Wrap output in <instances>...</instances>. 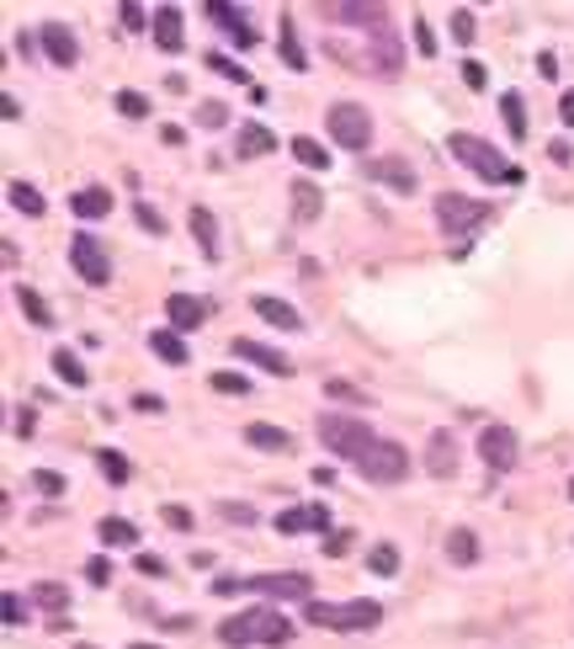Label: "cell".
<instances>
[{"label":"cell","mask_w":574,"mask_h":649,"mask_svg":"<svg viewBox=\"0 0 574 649\" xmlns=\"http://www.w3.org/2000/svg\"><path fill=\"white\" fill-rule=\"evenodd\" d=\"M293 623L282 618L277 607H245L235 618L218 623V645L224 649H250V645H288Z\"/></svg>","instance_id":"1"},{"label":"cell","mask_w":574,"mask_h":649,"mask_svg":"<svg viewBox=\"0 0 574 649\" xmlns=\"http://www.w3.org/2000/svg\"><path fill=\"white\" fill-rule=\"evenodd\" d=\"M447 150H453L457 165H468V171H474V176H484V182L516 186L521 176H527L521 165H511V160L500 155L495 144H484V139H474V133H453V139H447Z\"/></svg>","instance_id":"2"},{"label":"cell","mask_w":574,"mask_h":649,"mask_svg":"<svg viewBox=\"0 0 574 649\" xmlns=\"http://www.w3.org/2000/svg\"><path fill=\"white\" fill-rule=\"evenodd\" d=\"M303 618L314 628H335V634H367V628L383 623V607L367 602V596H357V602H308Z\"/></svg>","instance_id":"3"},{"label":"cell","mask_w":574,"mask_h":649,"mask_svg":"<svg viewBox=\"0 0 574 649\" xmlns=\"http://www.w3.org/2000/svg\"><path fill=\"white\" fill-rule=\"evenodd\" d=\"M240 591H256L267 602H288V596H308V575L282 570V575H256V581H240V575H218L213 581V596H240Z\"/></svg>","instance_id":"4"},{"label":"cell","mask_w":574,"mask_h":649,"mask_svg":"<svg viewBox=\"0 0 574 649\" xmlns=\"http://www.w3.org/2000/svg\"><path fill=\"white\" fill-rule=\"evenodd\" d=\"M320 442H325L331 453H340V458H351V464H357L367 447L378 442V432L367 426L362 415H325V421H320Z\"/></svg>","instance_id":"5"},{"label":"cell","mask_w":574,"mask_h":649,"mask_svg":"<svg viewBox=\"0 0 574 649\" xmlns=\"http://www.w3.org/2000/svg\"><path fill=\"white\" fill-rule=\"evenodd\" d=\"M489 218H495V208L479 203V197H463V192H442V197H436V224H442L447 235H474Z\"/></svg>","instance_id":"6"},{"label":"cell","mask_w":574,"mask_h":649,"mask_svg":"<svg viewBox=\"0 0 574 649\" xmlns=\"http://www.w3.org/2000/svg\"><path fill=\"white\" fill-rule=\"evenodd\" d=\"M357 474H362L367 485H399V479L410 474V453H404L399 442H383V436H378L362 458H357Z\"/></svg>","instance_id":"7"},{"label":"cell","mask_w":574,"mask_h":649,"mask_svg":"<svg viewBox=\"0 0 574 649\" xmlns=\"http://www.w3.org/2000/svg\"><path fill=\"white\" fill-rule=\"evenodd\" d=\"M325 128H331V139L340 150H367L372 144V118H367V107H357V101H335L331 112H325Z\"/></svg>","instance_id":"8"},{"label":"cell","mask_w":574,"mask_h":649,"mask_svg":"<svg viewBox=\"0 0 574 649\" xmlns=\"http://www.w3.org/2000/svg\"><path fill=\"white\" fill-rule=\"evenodd\" d=\"M69 267L91 282V288H107V282H112V261H107V250L96 246L91 235H75V240H69Z\"/></svg>","instance_id":"9"},{"label":"cell","mask_w":574,"mask_h":649,"mask_svg":"<svg viewBox=\"0 0 574 649\" xmlns=\"http://www.w3.org/2000/svg\"><path fill=\"white\" fill-rule=\"evenodd\" d=\"M399 64H404V43H399V32L393 28H378L367 37V69H378L383 80L399 75Z\"/></svg>","instance_id":"10"},{"label":"cell","mask_w":574,"mask_h":649,"mask_svg":"<svg viewBox=\"0 0 574 649\" xmlns=\"http://www.w3.org/2000/svg\"><path fill=\"white\" fill-rule=\"evenodd\" d=\"M479 453H484V464L495 468V474H511V468H516V432H511V426H500V421H495V426H484V432H479Z\"/></svg>","instance_id":"11"},{"label":"cell","mask_w":574,"mask_h":649,"mask_svg":"<svg viewBox=\"0 0 574 649\" xmlns=\"http://www.w3.org/2000/svg\"><path fill=\"white\" fill-rule=\"evenodd\" d=\"M277 532L293 538V532H331V506H288L277 511Z\"/></svg>","instance_id":"12"},{"label":"cell","mask_w":574,"mask_h":649,"mask_svg":"<svg viewBox=\"0 0 574 649\" xmlns=\"http://www.w3.org/2000/svg\"><path fill=\"white\" fill-rule=\"evenodd\" d=\"M208 22H218V28L229 32V43L235 48H256L261 37H256V28H250V17L245 11H235V6H224V0H213L208 6Z\"/></svg>","instance_id":"13"},{"label":"cell","mask_w":574,"mask_h":649,"mask_svg":"<svg viewBox=\"0 0 574 649\" xmlns=\"http://www.w3.org/2000/svg\"><path fill=\"white\" fill-rule=\"evenodd\" d=\"M150 32H154V48H160V54H182V48H186L182 6H160V11H154V22H150Z\"/></svg>","instance_id":"14"},{"label":"cell","mask_w":574,"mask_h":649,"mask_svg":"<svg viewBox=\"0 0 574 649\" xmlns=\"http://www.w3.org/2000/svg\"><path fill=\"white\" fill-rule=\"evenodd\" d=\"M37 43H43V54L59 64V69H69V64L80 60V43H75V32L64 28V22H48V28L37 32Z\"/></svg>","instance_id":"15"},{"label":"cell","mask_w":574,"mask_h":649,"mask_svg":"<svg viewBox=\"0 0 574 649\" xmlns=\"http://www.w3.org/2000/svg\"><path fill=\"white\" fill-rule=\"evenodd\" d=\"M229 351H235V357H245V363H256V368L277 372V378H288V372H293V363H288L282 351H272V346H261V340L235 336V340H229Z\"/></svg>","instance_id":"16"},{"label":"cell","mask_w":574,"mask_h":649,"mask_svg":"<svg viewBox=\"0 0 574 649\" xmlns=\"http://www.w3.org/2000/svg\"><path fill=\"white\" fill-rule=\"evenodd\" d=\"M250 310L261 314L267 325H277V331H299V325H303V314L293 310L288 299H272V293H256V299H250Z\"/></svg>","instance_id":"17"},{"label":"cell","mask_w":574,"mask_h":649,"mask_svg":"<svg viewBox=\"0 0 574 649\" xmlns=\"http://www.w3.org/2000/svg\"><path fill=\"white\" fill-rule=\"evenodd\" d=\"M425 468L436 474V479H447L457 468V442H453V432L442 426V432H431V442H425Z\"/></svg>","instance_id":"18"},{"label":"cell","mask_w":574,"mask_h":649,"mask_svg":"<svg viewBox=\"0 0 574 649\" xmlns=\"http://www.w3.org/2000/svg\"><path fill=\"white\" fill-rule=\"evenodd\" d=\"M367 176H372V182H383V186H393V192H404V197L415 192V171H410L404 160H393V155L372 160V165H367Z\"/></svg>","instance_id":"19"},{"label":"cell","mask_w":574,"mask_h":649,"mask_svg":"<svg viewBox=\"0 0 574 649\" xmlns=\"http://www.w3.org/2000/svg\"><path fill=\"white\" fill-rule=\"evenodd\" d=\"M277 150V133L267 123H240V139H235V155L240 160H261Z\"/></svg>","instance_id":"20"},{"label":"cell","mask_w":574,"mask_h":649,"mask_svg":"<svg viewBox=\"0 0 574 649\" xmlns=\"http://www.w3.org/2000/svg\"><path fill=\"white\" fill-rule=\"evenodd\" d=\"M331 22H357V28H389V6H325Z\"/></svg>","instance_id":"21"},{"label":"cell","mask_w":574,"mask_h":649,"mask_svg":"<svg viewBox=\"0 0 574 649\" xmlns=\"http://www.w3.org/2000/svg\"><path fill=\"white\" fill-rule=\"evenodd\" d=\"M165 314H171V331H197L208 310H203L192 293H171V299H165Z\"/></svg>","instance_id":"22"},{"label":"cell","mask_w":574,"mask_h":649,"mask_svg":"<svg viewBox=\"0 0 574 649\" xmlns=\"http://www.w3.org/2000/svg\"><path fill=\"white\" fill-rule=\"evenodd\" d=\"M245 442H250V447H267V453H288V447H293V432H282L272 421H256V426H245Z\"/></svg>","instance_id":"23"},{"label":"cell","mask_w":574,"mask_h":649,"mask_svg":"<svg viewBox=\"0 0 574 649\" xmlns=\"http://www.w3.org/2000/svg\"><path fill=\"white\" fill-rule=\"evenodd\" d=\"M288 150H293V160H299L303 171H331V150H325L320 139H308V133H299Z\"/></svg>","instance_id":"24"},{"label":"cell","mask_w":574,"mask_h":649,"mask_svg":"<svg viewBox=\"0 0 574 649\" xmlns=\"http://www.w3.org/2000/svg\"><path fill=\"white\" fill-rule=\"evenodd\" d=\"M150 351L160 357V363L182 368V363H186V340H182V331H171V325H165V331H154V336H150Z\"/></svg>","instance_id":"25"},{"label":"cell","mask_w":574,"mask_h":649,"mask_svg":"<svg viewBox=\"0 0 574 649\" xmlns=\"http://www.w3.org/2000/svg\"><path fill=\"white\" fill-rule=\"evenodd\" d=\"M69 208L80 218H101V214H112V192H107V186H86V192L69 197Z\"/></svg>","instance_id":"26"},{"label":"cell","mask_w":574,"mask_h":649,"mask_svg":"<svg viewBox=\"0 0 574 649\" xmlns=\"http://www.w3.org/2000/svg\"><path fill=\"white\" fill-rule=\"evenodd\" d=\"M96 532H101V543H107V549H112V543H118V549H133V543H139V527L122 522V517H101V527H96Z\"/></svg>","instance_id":"27"},{"label":"cell","mask_w":574,"mask_h":649,"mask_svg":"<svg viewBox=\"0 0 574 649\" xmlns=\"http://www.w3.org/2000/svg\"><path fill=\"white\" fill-rule=\"evenodd\" d=\"M6 197H11V208H17V214H28V218L43 214V192H37V186H28V182H11V186H6Z\"/></svg>","instance_id":"28"},{"label":"cell","mask_w":574,"mask_h":649,"mask_svg":"<svg viewBox=\"0 0 574 649\" xmlns=\"http://www.w3.org/2000/svg\"><path fill=\"white\" fill-rule=\"evenodd\" d=\"M32 602H37L43 613H54V618H59L64 607H69V591H64L59 581H37V586H32Z\"/></svg>","instance_id":"29"},{"label":"cell","mask_w":574,"mask_h":649,"mask_svg":"<svg viewBox=\"0 0 574 649\" xmlns=\"http://www.w3.org/2000/svg\"><path fill=\"white\" fill-rule=\"evenodd\" d=\"M54 372H59L69 389H86V383H91V378H86V368H80V357H75L69 346H59V351H54Z\"/></svg>","instance_id":"30"},{"label":"cell","mask_w":574,"mask_h":649,"mask_svg":"<svg viewBox=\"0 0 574 649\" xmlns=\"http://www.w3.org/2000/svg\"><path fill=\"white\" fill-rule=\"evenodd\" d=\"M447 554H453V564H474V559H479V538H474L468 527H453V532H447Z\"/></svg>","instance_id":"31"},{"label":"cell","mask_w":574,"mask_h":649,"mask_svg":"<svg viewBox=\"0 0 574 649\" xmlns=\"http://www.w3.org/2000/svg\"><path fill=\"white\" fill-rule=\"evenodd\" d=\"M186 224H192L197 246L208 250V256H218V224H213V214H208V208H192V218H186Z\"/></svg>","instance_id":"32"},{"label":"cell","mask_w":574,"mask_h":649,"mask_svg":"<svg viewBox=\"0 0 574 649\" xmlns=\"http://www.w3.org/2000/svg\"><path fill=\"white\" fill-rule=\"evenodd\" d=\"M500 112H506V128H511V139L521 144V139H527V107H521V96L506 91V96H500Z\"/></svg>","instance_id":"33"},{"label":"cell","mask_w":574,"mask_h":649,"mask_svg":"<svg viewBox=\"0 0 574 649\" xmlns=\"http://www.w3.org/2000/svg\"><path fill=\"white\" fill-rule=\"evenodd\" d=\"M293 203H299V218H303V224H314V218H320V208H325V197H320V192H314L308 182H293Z\"/></svg>","instance_id":"34"},{"label":"cell","mask_w":574,"mask_h":649,"mask_svg":"<svg viewBox=\"0 0 574 649\" xmlns=\"http://www.w3.org/2000/svg\"><path fill=\"white\" fill-rule=\"evenodd\" d=\"M277 54H282V64L288 69H308V54L299 48V37H293V28L282 22V43H277Z\"/></svg>","instance_id":"35"},{"label":"cell","mask_w":574,"mask_h":649,"mask_svg":"<svg viewBox=\"0 0 574 649\" xmlns=\"http://www.w3.org/2000/svg\"><path fill=\"white\" fill-rule=\"evenodd\" d=\"M17 304H22V314H28L32 325H54V314H48V304L32 293V288H17Z\"/></svg>","instance_id":"36"},{"label":"cell","mask_w":574,"mask_h":649,"mask_svg":"<svg viewBox=\"0 0 574 649\" xmlns=\"http://www.w3.org/2000/svg\"><path fill=\"white\" fill-rule=\"evenodd\" d=\"M367 570H372V575H393V570H399V549H393V543H372Z\"/></svg>","instance_id":"37"},{"label":"cell","mask_w":574,"mask_h":649,"mask_svg":"<svg viewBox=\"0 0 574 649\" xmlns=\"http://www.w3.org/2000/svg\"><path fill=\"white\" fill-rule=\"evenodd\" d=\"M96 464H101V474H107L112 485H128V474H133V468H128V458H122V453H112V447H107V453H96Z\"/></svg>","instance_id":"38"},{"label":"cell","mask_w":574,"mask_h":649,"mask_svg":"<svg viewBox=\"0 0 574 649\" xmlns=\"http://www.w3.org/2000/svg\"><path fill=\"white\" fill-rule=\"evenodd\" d=\"M208 378H213V389H218V394H250V378H245V372L218 368V372H208Z\"/></svg>","instance_id":"39"},{"label":"cell","mask_w":574,"mask_h":649,"mask_svg":"<svg viewBox=\"0 0 574 649\" xmlns=\"http://www.w3.org/2000/svg\"><path fill=\"white\" fill-rule=\"evenodd\" d=\"M453 43H463V48L474 43V6H457L453 11Z\"/></svg>","instance_id":"40"},{"label":"cell","mask_w":574,"mask_h":649,"mask_svg":"<svg viewBox=\"0 0 574 649\" xmlns=\"http://www.w3.org/2000/svg\"><path fill=\"white\" fill-rule=\"evenodd\" d=\"M118 112H122V118H133V123H139V118H150V101H144L139 91H118Z\"/></svg>","instance_id":"41"},{"label":"cell","mask_w":574,"mask_h":649,"mask_svg":"<svg viewBox=\"0 0 574 649\" xmlns=\"http://www.w3.org/2000/svg\"><path fill=\"white\" fill-rule=\"evenodd\" d=\"M197 123H203V128H224V123H229V107H224V101H203V107H197Z\"/></svg>","instance_id":"42"},{"label":"cell","mask_w":574,"mask_h":649,"mask_svg":"<svg viewBox=\"0 0 574 649\" xmlns=\"http://www.w3.org/2000/svg\"><path fill=\"white\" fill-rule=\"evenodd\" d=\"M133 218H139V229H150V235H165V218L154 214L150 203H133Z\"/></svg>","instance_id":"43"},{"label":"cell","mask_w":574,"mask_h":649,"mask_svg":"<svg viewBox=\"0 0 574 649\" xmlns=\"http://www.w3.org/2000/svg\"><path fill=\"white\" fill-rule=\"evenodd\" d=\"M208 69H218V75H229V80H250V75H245L240 64H235V60H224V54H208Z\"/></svg>","instance_id":"44"},{"label":"cell","mask_w":574,"mask_h":649,"mask_svg":"<svg viewBox=\"0 0 574 649\" xmlns=\"http://www.w3.org/2000/svg\"><path fill=\"white\" fill-rule=\"evenodd\" d=\"M160 517H165V527H176V532L192 527V511H186V506H160Z\"/></svg>","instance_id":"45"},{"label":"cell","mask_w":574,"mask_h":649,"mask_svg":"<svg viewBox=\"0 0 574 649\" xmlns=\"http://www.w3.org/2000/svg\"><path fill=\"white\" fill-rule=\"evenodd\" d=\"M118 22H122L128 32H144V22H150V17H144V6H122Z\"/></svg>","instance_id":"46"},{"label":"cell","mask_w":574,"mask_h":649,"mask_svg":"<svg viewBox=\"0 0 574 649\" xmlns=\"http://www.w3.org/2000/svg\"><path fill=\"white\" fill-rule=\"evenodd\" d=\"M32 485H37L43 495H59V490H64V479L54 474V468H37V474H32Z\"/></svg>","instance_id":"47"},{"label":"cell","mask_w":574,"mask_h":649,"mask_svg":"<svg viewBox=\"0 0 574 649\" xmlns=\"http://www.w3.org/2000/svg\"><path fill=\"white\" fill-rule=\"evenodd\" d=\"M463 86H468V91H484V86H489V75H484V64H463Z\"/></svg>","instance_id":"48"},{"label":"cell","mask_w":574,"mask_h":649,"mask_svg":"<svg viewBox=\"0 0 574 649\" xmlns=\"http://www.w3.org/2000/svg\"><path fill=\"white\" fill-rule=\"evenodd\" d=\"M86 581H91V586H107V581H112V564H107V559H91V564H86Z\"/></svg>","instance_id":"49"},{"label":"cell","mask_w":574,"mask_h":649,"mask_svg":"<svg viewBox=\"0 0 574 649\" xmlns=\"http://www.w3.org/2000/svg\"><path fill=\"white\" fill-rule=\"evenodd\" d=\"M133 564H139V575H154V581L165 575V559H160V554H139Z\"/></svg>","instance_id":"50"},{"label":"cell","mask_w":574,"mask_h":649,"mask_svg":"<svg viewBox=\"0 0 574 649\" xmlns=\"http://www.w3.org/2000/svg\"><path fill=\"white\" fill-rule=\"evenodd\" d=\"M28 618V607H22V596H17V591H6V623H11V628H17V623Z\"/></svg>","instance_id":"51"},{"label":"cell","mask_w":574,"mask_h":649,"mask_svg":"<svg viewBox=\"0 0 574 649\" xmlns=\"http://www.w3.org/2000/svg\"><path fill=\"white\" fill-rule=\"evenodd\" d=\"M415 48H421L425 60H431V54H436V32L425 28V22H415Z\"/></svg>","instance_id":"52"},{"label":"cell","mask_w":574,"mask_h":649,"mask_svg":"<svg viewBox=\"0 0 574 649\" xmlns=\"http://www.w3.org/2000/svg\"><path fill=\"white\" fill-rule=\"evenodd\" d=\"M346 549H351V532H331V538H325V554L331 559H340Z\"/></svg>","instance_id":"53"},{"label":"cell","mask_w":574,"mask_h":649,"mask_svg":"<svg viewBox=\"0 0 574 649\" xmlns=\"http://www.w3.org/2000/svg\"><path fill=\"white\" fill-rule=\"evenodd\" d=\"M325 389H331L335 400H362V389H351V383H346V378H331V383H325Z\"/></svg>","instance_id":"54"},{"label":"cell","mask_w":574,"mask_h":649,"mask_svg":"<svg viewBox=\"0 0 574 649\" xmlns=\"http://www.w3.org/2000/svg\"><path fill=\"white\" fill-rule=\"evenodd\" d=\"M224 522H240V527H250V522H256V511H250V506H224Z\"/></svg>","instance_id":"55"},{"label":"cell","mask_w":574,"mask_h":649,"mask_svg":"<svg viewBox=\"0 0 574 649\" xmlns=\"http://www.w3.org/2000/svg\"><path fill=\"white\" fill-rule=\"evenodd\" d=\"M133 410L150 415V410H165V400H160V394H133Z\"/></svg>","instance_id":"56"},{"label":"cell","mask_w":574,"mask_h":649,"mask_svg":"<svg viewBox=\"0 0 574 649\" xmlns=\"http://www.w3.org/2000/svg\"><path fill=\"white\" fill-rule=\"evenodd\" d=\"M559 118H564V123L574 128V91H564V96H559Z\"/></svg>","instance_id":"57"},{"label":"cell","mask_w":574,"mask_h":649,"mask_svg":"<svg viewBox=\"0 0 574 649\" xmlns=\"http://www.w3.org/2000/svg\"><path fill=\"white\" fill-rule=\"evenodd\" d=\"M548 155L559 160V165H570V144H564V139H553V144H548Z\"/></svg>","instance_id":"58"},{"label":"cell","mask_w":574,"mask_h":649,"mask_svg":"<svg viewBox=\"0 0 574 649\" xmlns=\"http://www.w3.org/2000/svg\"><path fill=\"white\" fill-rule=\"evenodd\" d=\"M17 436H32V410H17Z\"/></svg>","instance_id":"59"},{"label":"cell","mask_w":574,"mask_h":649,"mask_svg":"<svg viewBox=\"0 0 574 649\" xmlns=\"http://www.w3.org/2000/svg\"><path fill=\"white\" fill-rule=\"evenodd\" d=\"M128 649H165V645H144V639H139V645H128Z\"/></svg>","instance_id":"60"},{"label":"cell","mask_w":574,"mask_h":649,"mask_svg":"<svg viewBox=\"0 0 574 649\" xmlns=\"http://www.w3.org/2000/svg\"><path fill=\"white\" fill-rule=\"evenodd\" d=\"M75 649H96V645H75Z\"/></svg>","instance_id":"61"}]
</instances>
